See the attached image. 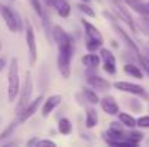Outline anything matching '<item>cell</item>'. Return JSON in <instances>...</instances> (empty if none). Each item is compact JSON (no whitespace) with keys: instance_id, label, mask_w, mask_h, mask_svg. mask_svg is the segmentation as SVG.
Masks as SVG:
<instances>
[{"instance_id":"obj_1","label":"cell","mask_w":149,"mask_h":147,"mask_svg":"<svg viewBox=\"0 0 149 147\" xmlns=\"http://www.w3.org/2000/svg\"><path fill=\"white\" fill-rule=\"evenodd\" d=\"M20 92V78H19V62L16 58L10 59L9 74H7V99L9 102H15Z\"/></svg>"},{"instance_id":"obj_2","label":"cell","mask_w":149,"mask_h":147,"mask_svg":"<svg viewBox=\"0 0 149 147\" xmlns=\"http://www.w3.org/2000/svg\"><path fill=\"white\" fill-rule=\"evenodd\" d=\"M72 39L65 42V43H61L58 45V59H56V63H58V69L61 72V75L68 79L70 75H71V59H72Z\"/></svg>"},{"instance_id":"obj_3","label":"cell","mask_w":149,"mask_h":147,"mask_svg":"<svg viewBox=\"0 0 149 147\" xmlns=\"http://www.w3.org/2000/svg\"><path fill=\"white\" fill-rule=\"evenodd\" d=\"M32 92H33V81H32V74L28 71L25 74V82L20 88L19 92V101H17V107H16V112H22L32 101Z\"/></svg>"},{"instance_id":"obj_4","label":"cell","mask_w":149,"mask_h":147,"mask_svg":"<svg viewBox=\"0 0 149 147\" xmlns=\"http://www.w3.org/2000/svg\"><path fill=\"white\" fill-rule=\"evenodd\" d=\"M0 16L3 17V20H4V23H6V26H7V29L10 32L17 33V32L22 30V19H20V16L15 10H12L9 6H6L3 3H0Z\"/></svg>"},{"instance_id":"obj_5","label":"cell","mask_w":149,"mask_h":147,"mask_svg":"<svg viewBox=\"0 0 149 147\" xmlns=\"http://www.w3.org/2000/svg\"><path fill=\"white\" fill-rule=\"evenodd\" d=\"M25 32H26V45H28V50H29V63L35 65L36 63V58H38V48H36V39H35L33 26H32V23L28 19L25 22Z\"/></svg>"},{"instance_id":"obj_6","label":"cell","mask_w":149,"mask_h":147,"mask_svg":"<svg viewBox=\"0 0 149 147\" xmlns=\"http://www.w3.org/2000/svg\"><path fill=\"white\" fill-rule=\"evenodd\" d=\"M113 87L122 92H129V94H133V95H138V97L146 98V92L145 90L138 85V84H132V82H126V81H117L113 84Z\"/></svg>"},{"instance_id":"obj_7","label":"cell","mask_w":149,"mask_h":147,"mask_svg":"<svg viewBox=\"0 0 149 147\" xmlns=\"http://www.w3.org/2000/svg\"><path fill=\"white\" fill-rule=\"evenodd\" d=\"M44 101V95H38V98H35V99H32L31 101V104L22 111V112H19L17 114V121H19V124H22V123H25V121H28L36 111H38V108H39V105H41V102Z\"/></svg>"},{"instance_id":"obj_8","label":"cell","mask_w":149,"mask_h":147,"mask_svg":"<svg viewBox=\"0 0 149 147\" xmlns=\"http://www.w3.org/2000/svg\"><path fill=\"white\" fill-rule=\"evenodd\" d=\"M100 56H101V61H103V65H104V71L110 75L116 74V58L113 55V52L107 48H101L100 49Z\"/></svg>"},{"instance_id":"obj_9","label":"cell","mask_w":149,"mask_h":147,"mask_svg":"<svg viewBox=\"0 0 149 147\" xmlns=\"http://www.w3.org/2000/svg\"><path fill=\"white\" fill-rule=\"evenodd\" d=\"M104 14L110 16V19H111V25H113V28L116 29V32H117V33L120 35V38H122V39H123V41L126 42V45H127L129 48H130L132 50H133V52H135V55H136V56H138V59H139V58H141L142 55H141V50H139V48H138V45H136V43H135V42H133V41L130 39V36H129V35H127V33H126V32H125V30H123V29H122V28H120V26L117 25L116 19H114V17H111V14H110V13L104 12Z\"/></svg>"},{"instance_id":"obj_10","label":"cell","mask_w":149,"mask_h":147,"mask_svg":"<svg viewBox=\"0 0 149 147\" xmlns=\"http://www.w3.org/2000/svg\"><path fill=\"white\" fill-rule=\"evenodd\" d=\"M111 1L114 3V13L119 16V19L125 20V23L132 29V32H136V26H135V22H133V19H132V16H130V13H129V10H127L126 7H123V4H122L119 0H111Z\"/></svg>"},{"instance_id":"obj_11","label":"cell","mask_w":149,"mask_h":147,"mask_svg":"<svg viewBox=\"0 0 149 147\" xmlns=\"http://www.w3.org/2000/svg\"><path fill=\"white\" fill-rule=\"evenodd\" d=\"M100 105L103 108V111L109 115H119V104L116 102V99L111 95H106L100 99Z\"/></svg>"},{"instance_id":"obj_12","label":"cell","mask_w":149,"mask_h":147,"mask_svg":"<svg viewBox=\"0 0 149 147\" xmlns=\"http://www.w3.org/2000/svg\"><path fill=\"white\" fill-rule=\"evenodd\" d=\"M61 101H62V95H58V94L48 97L47 101H44V105H42V110H41L42 115L44 117H48L51 112L55 110V107H58L61 104Z\"/></svg>"},{"instance_id":"obj_13","label":"cell","mask_w":149,"mask_h":147,"mask_svg":"<svg viewBox=\"0 0 149 147\" xmlns=\"http://www.w3.org/2000/svg\"><path fill=\"white\" fill-rule=\"evenodd\" d=\"M83 26H84V32H86V39H90V41H96L99 43H103V36L99 32V29L91 25L90 22L87 20H83Z\"/></svg>"},{"instance_id":"obj_14","label":"cell","mask_w":149,"mask_h":147,"mask_svg":"<svg viewBox=\"0 0 149 147\" xmlns=\"http://www.w3.org/2000/svg\"><path fill=\"white\" fill-rule=\"evenodd\" d=\"M87 82H88V85H90L91 88L99 90V91H106V90L110 88V82H109L107 79L99 77V75H90V77L87 78Z\"/></svg>"},{"instance_id":"obj_15","label":"cell","mask_w":149,"mask_h":147,"mask_svg":"<svg viewBox=\"0 0 149 147\" xmlns=\"http://www.w3.org/2000/svg\"><path fill=\"white\" fill-rule=\"evenodd\" d=\"M52 6L55 7L56 13L61 17H68L70 13H71V4L67 0H54V4Z\"/></svg>"},{"instance_id":"obj_16","label":"cell","mask_w":149,"mask_h":147,"mask_svg":"<svg viewBox=\"0 0 149 147\" xmlns=\"http://www.w3.org/2000/svg\"><path fill=\"white\" fill-rule=\"evenodd\" d=\"M52 36H54L56 45L65 43V42H68V41L72 39V38H71V36H70V35L61 28V26H54V29H52Z\"/></svg>"},{"instance_id":"obj_17","label":"cell","mask_w":149,"mask_h":147,"mask_svg":"<svg viewBox=\"0 0 149 147\" xmlns=\"http://www.w3.org/2000/svg\"><path fill=\"white\" fill-rule=\"evenodd\" d=\"M100 61H101V56H100V55H96L94 52H90V53L84 55L83 59H81V62L84 63V66H87V68H90V69L97 68Z\"/></svg>"},{"instance_id":"obj_18","label":"cell","mask_w":149,"mask_h":147,"mask_svg":"<svg viewBox=\"0 0 149 147\" xmlns=\"http://www.w3.org/2000/svg\"><path fill=\"white\" fill-rule=\"evenodd\" d=\"M99 123V115H97V111L94 108H87V112H86V127L87 128H93L96 127Z\"/></svg>"},{"instance_id":"obj_19","label":"cell","mask_w":149,"mask_h":147,"mask_svg":"<svg viewBox=\"0 0 149 147\" xmlns=\"http://www.w3.org/2000/svg\"><path fill=\"white\" fill-rule=\"evenodd\" d=\"M119 121L125 127H129V128H135L138 126V120L129 112H119Z\"/></svg>"},{"instance_id":"obj_20","label":"cell","mask_w":149,"mask_h":147,"mask_svg":"<svg viewBox=\"0 0 149 147\" xmlns=\"http://www.w3.org/2000/svg\"><path fill=\"white\" fill-rule=\"evenodd\" d=\"M123 71H125L126 74H129L130 77L136 78V79H142V78H143V72H142V69H141L139 66L133 65V63H126V65L123 66Z\"/></svg>"},{"instance_id":"obj_21","label":"cell","mask_w":149,"mask_h":147,"mask_svg":"<svg viewBox=\"0 0 149 147\" xmlns=\"http://www.w3.org/2000/svg\"><path fill=\"white\" fill-rule=\"evenodd\" d=\"M58 131H59L61 134H64V136L71 134V131H72L71 121H70L68 118H61V120L58 121Z\"/></svg>"},{"instance_id":"obj_22","label":"cell","mask_w":149,"mask_h":147,"mask_svg":"<svg viewBox=\"0 0 149 147\" xmlns=\"http://www.w3.org/2000/svg\"><path fill=\"white\" fill-rule=\"evenodd\" d=\"M83 94H84L86 99H87L90 104H99L100 102V98H99V95L96 94L94 88H88V87H86V88H83Z\"/></svg>"},{"instance_id":"obj_23","label":"cell","mask_w":149,"mask_h":147,"mask_svg":"<svg viewBox=\"0 0 149 147\" xmlns=\"http://www.w3.org/2000/svg\"><path fill=\"white\" fill-rule=\"evenodd\" d=\"M17 124H19V121L16 120V121H13L12 124H9L1 133H0V141L1 140H4V139H7V137H10L12 134H13V131L16 130V127H17Z\"/></svg>"},{"instance_id":"obj_24","label":"cell","mask_w":149,"mask_h":147,"mask_svg":"<svg viewBox=\"0 0 149 147\" xmlns=\"http://www.w3.org/2000/svg\"><path fill=\"white\" fill-rule=\"evenodd\" d=\"M78 9H80V12H83L84 14H87V16H90V17H94V16H96V12L88 6L87 1H83V0H81V1L78 3Z\"/></svg>"},{"instance_id":"obj_25","label":"cell","mask_w":149,"mask_h":147,"mask_svg":"<svg viewBox=\"0 0 149 147\" xmlns=\"http://www.w3.org/2000/svg\"><path fill=\"white\" fill-rule=\"evenodd\" d=\"M28 1H29L31 7L33 9V12H35L39 17H44V9H42L41 1H39V0H28Z\"/></svg>"},{"instance_id":"obj_26","label":"cell","mask_w":149,"mask_h":147,"mask_svg":"<svg viewBox=\"0 0 149 147\" xmlns=\"http://www.w3.org/2000/svg\"><path fill=\"white\" fill-rule=\"evenodd\" d=\"M127 139L130 141H133L135 144H139V141H142V139H143V134L141 131H130L127 134Z\"/></svg>"},{"instance_id":"obj_27","label":"cell","mask_w":149,"mask_h":147,"mask_svg":"<svg viewBox=\"0 0 149 147\" xmlns=\"http://www.w3.org/2000/svg\"><path fill=\"white\" fill-rule=\"evenodd\" d=\"M101 45H103V43H99V42H96V41L86 39V48H87L88 52H96L97 49L101 48Z\"/></svg>"},{"instance_id":"obj_28","label":"cell","mask_w":149,"mask_h":147,"mask_svg":"<svg viewBox=\"0 0 149 147\" xmlns=\"http://www.w3.org/2000/svg\"><path fill=\"white\" fill-rule=\"evenodd\" d=\"M138 127L149 128V115H142V117L138 118Z\"/></svg>"},{"instance_id":"obj_29","label":"cell","mask_w":149,"mask_h":147,"mask_svg":"<svg viewBox=\"0 0 149 147\" xmlns=\"http://www.w3.org/2000/svg\"><path fill=\"white\" fill-rule=\"evenodd\" d=\"M139 62H141L142 68L145 69V72L149 75V59L148 58H145V56H141V58H139Z\"/></svg>"},{"instance_id":"obj_30","label":"cell","mask_w":149,"mask_h":147,"mask_svg":"<svg viewBox=\"0 0 149 147\" xmlns=\"http://www.w3.org/2000/svg\"><path fill=\"white\" fill-rule=\"evenodd\" d=\"M38 146H51V147H55L56 143L52 141V140H39L38 141Z\"/></svg>"},{"instance_id":"obj_31","label":"cell","mask_w":149,"mask_h":147,"mask_svg":"<svg viewBox=\"0 0 149 147\" xmlns=\"http://www.w3.org/2000/svg\"><path fill=\"white\" fill-rule=\"evenodd\" d=\"M38 137H33V139H31L29 141H28V146H38Z\"/></svg>"},{"instance_id":"obj_32","label":"cell","mask_w":149,"mask_h":147,"mask_svg":"<svg viewBox=\"0 0 149 147\" xmlns=\"http://www.w3.org/2000/svg\"><path fill=\"white\" fill-rule=\"evenodd\" d=\"M4 66H6V58H0V72H3V69H4Z\"/></svg>"},{"instance_id":"obj_33","label":"cell","mask_w":149,"mask_h":147,"mask_svg":"<svg viewBox=\"0 0 149 147\" xmlns=\"http://www.w3.org/2000/svg\"><path fill=\"white\" fill-rule=\"evenodd\" d=\"M45 1H47V4H49V6L54 4V0H45Z\"/></svg>"},{"instance_id":"obj_34","label":"cell","mask_w":149,"mask_h":147,"mask_svg":"<svg viewBox=\"0 0 149 147\" xmlns=\"http://www.w3.org/2000/svg\"><path fill=\"white\" fill-rule=\"evenodd\" d=\"M0 52H1V42H0Z\"/></svg>"},{"instance_id":"obj_35","label":"cell","mask_w":149,"mask_h":147,"mask_svg":"<svg viewBox=\"0 0 149 147\" xmlns=\"http://www.w3.org/2000/svg\"><path fill=\"white\" fill-rule=\"evenodd\" d=\"M83 1H87V3H88V1H90V0H83Z\"/></svg>"}]
</instances>
